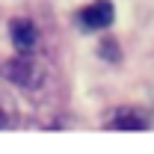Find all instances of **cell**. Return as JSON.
<instances>
[{"mask_svg":"<svg viewBox=\"0 0 154 154\" xmlns=\"http://www.w3.org/2000/svg\"><path fill=\"white\" fill-rule=\"evenodd\" d=\"M3 125H6V113L0 110V128H3Z\"/></svg>","mask_w":154,"mask_h":154,"instance_id":"cell-5","label":"cell"},{"mask_svg":"<svg viewBox=\"0 0 154 154\" xmlns=\"http://www.w3.org/2000/svg\"><path fill=\"white\" fill-rule=\"evenodd\" d=\"M0 77L9 80V83H15V86L30 89V86L38 83L42 68H38V62L33 57H15V59H9L6 65H0Z\"/></svg>","mask_w":154,"mask_h":154,"instance_id":"cell-1","label":"cell"},{"mask_svg":"<svg viewBox=\"0 0 154 154\" xmlns=\"http://www.w3.org/2000/svg\"><path fill=\"white\" fill-rule=\"evenodd\" d=\"M110 125H113L116 131H148V122H145V116L134 110V107H122V110H116L110 116Z\"/></svg>","mask_w":154,"mask_h":154,"instance_id":"cell-3","label":"cell"},{"mask_svg":"<svg viewBox=\"0 0 154 154\" xmlns=\"http://www.w3.org/2000/svg\"><path fill=\"white\" fill-rule=\"evenodd\" d=\"M9 36H12V42H15V48H21V51H30V48L38 42L36 24L27 21V18H15L12 21V24H9Z\"/></svg>","mask_w":154,"mask_h":154,"instance_id":"cell-4","label":"cell"},{"mask_svg":"<svg viewBox=\"0 0 154 154\" xmlns=\"http://www.w3.org/2000/svg\"><path fill=\"white\" fill-rule=\"evenodd\" d=\"M77 21H80V27H86V30H107L116 21V6L110 0H95V3H89V6L80 9Z\"/></svg>","mask_w":154,"mask_h":154,"instance_id":"cell-2","label":"cell"}]
</instances>
